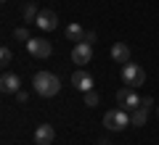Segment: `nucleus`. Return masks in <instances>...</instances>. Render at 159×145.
<instances>
[{
    "label": "nucleus",
    "mask_w": 159,
    "mask_h": 145,
    "mask_svg": "<svg viewBox=\"0 0 159 145\" xmlns=\"http://www.w3.org/2000/svg\"><path fill=\"white\" fill-rule=\"evenodd\" d=\"M32 87L37 95H43V98H53V95H58V90H61V82H58L56 74L51 71H37L32 79Z\"/></svg>",
    "instance_id": "obj_1"
},
{
    "label": "nucleus",
    "mask_w": 159,
    "mask_h": 145,
    "mask_svg": "<svg viewBox=\"0 0 159 145\" xmlns=\"http://www.w3.org/2000/svg\"><path fill=\"white\" fill-rule=\"evenodd\" d=\"M130 124V116H127L125 108H111V111L103 113V127L111 129V132H119V129H125Z\"/></svg>",
    "instance_id": "obj_2"
},
{
    "label": "nucleus",
    "mask_w": 159,
    "mask_h": 145,
    "mask_svg": "<svg viewBox=\"0 0 159 145\" xmlns=\"http://www.w3.org/2000/svg\"><path fill=\"white\" fill-rule=\"evenodd\" d=\"M122 82L127 84V87H141L143 82H146V71H143L138 63H122Z\"/></svg>",
    "instance_id": "obj_3"
},
{
    "label": "nucleus",
    "mask_w": 159,
    "mask_h": 145,
    "mask_svg": "<svg viewBox=\"0 0 159 145\" xmlns=\"http://www.w3.org/2000/svg\"><path fill=\"white\" fill-rule=\"evenodd\" d=\"M141 100H143V98L135 92V87H122L117 92V103L125 108V111H130V113L135 111V108H141Z\"/></svg>",
    "instance_id": "obj_4"
},
{
    "label": "nucleus",
    "mask_w": 159,
    "mask_h": 145,
    "mask_svg": "<svg viewBox=\"0 0 159 145\" xmlns=\"http://www.w3.org/2000/svg\"><path fill=\"white\" fill-rule=\"evenodd\" d=\"M27 50H29V56H34V58H48L53 53V45L48 42L45 37H32L27 42Z\"/></svg>",
    "instance_id": "obj_5"
},
{
    "label": "nucleus",
    "mask_w": 159,
    "mask_h": 145,
    "mask_svg": "<svg viewBox=\"0 0 159 145\" xmlns=\"http://www.w3.org/2000/svg\"><path fill=\"white\" fill-rule=\"evenodd\" d=\"M34 24H37V29H43V32H53V29H58V13L51 11V8H45V11L37 13Z\"/></svg>",
    "instance_id": "obj_6"
},
{
    "label": "nucleus",
    "mask_w": 159,
    "mask_h": 145,
    "mask_svg": "<svg viewBox=\"0 0 159 145\" xmlns=\"http://www.w3.org/2000/svg\"><path fill=\"white\" fill-rule=\"evenodd\" d=\"M93 58V45L90 42H77L72 50V61L77 63V66H85V63H90Z\"/></svg>",
    "instance_id": "obj_7"
},
{
    "label": "nucleus",
    "mask_w": 159,
    "mask_h": 145,
    "mask_svg": "<svg viewBox=\"0 0 159 145\" xmlns=\"http://www.w3.org/2000/svg\"><path fill=\"white\" fill-rule=\"evenodd\" d=\"M72 84H74V87H77L82 95L90 92V90H93V77H90V71H85V69L80 66L77 71L72 74Z\"/></svg>",
    "instance_id": "obj_8"
},
{
    "label": "nucleus",
    "mask_w": 159,
    "mask_h": 145,
    "mask_svg": "<svg viewBox=\"0 0 159 145\" xmlns=\"http://www.w3.org/2000/svg\"><path fill=\"white\" fill-rule=\"evenodd\" d=\"M53 140H56V129H53L51 124H40V127L34 129V143L37 145H51Z\"/></svg>",
    "instance_id": "obj_9"
},
{
    "label": "nucleus",
    "mask_w": 159,
    "mask_h": 145,
    "mask_svg": "<svg viewBox=\"0 0 159 145\" xmlns=\"http://www.w3.org/2000/svg\"><path fill=\"white\" fill-rule=\"evenodd\" d=\"M0 90L6 95H16L19 90H21V79H19V74H3V79H0Z\"/></svg>",
    "instance_id": "obj_10"
},
{
    "label": "nucleus",
    "mask_w": 159,
    "mask_h": 145,
    "mask_svg": "<svg viewBox=\"0 0 159 145\" xmlns=\"http://www.w3.org/2000/svg\"><path fill=\"white\" fill-rule=\"evenodd\" d=\"M111 58L117 63H127L130 61V48H127L125 42H114L111 45Z\"/></svg>",
    "instance_id": "obj_11"
},
{
    "label": "nucleus",
    "mask_w": 159,
    "mask_h": 145,
    "mask_svg": "<svg viewBox=\"0 0 159 145\" xmlns=\"http://www.w3.org/2000/svg\"><path fill=\"white\" fill-rule=\"evenodd\" d=\"M64 34H66V40H72V42H82V40H85V29L80 27L77 21L69 24V27L64 29Z\"/></svg>",
    "instance_id": "obj_12"
},
{
    "label": "nucleus",
    "mask_w": 159,
    "mask_h": 145,
    "mask_svg": "<svg viewBox=\"0 0 159 145\" xmlns=\"http://www.w3.org/2000/svg\"><path fill=\"white\" fill-rule=\"evenodd\" d=\"M146 119H148V108H135V111H133V116H130V124L133 127H143V124H146Z\"/></svg>",
    "instance_id": "obj_13"
},
{
    "label": "nucleus",
    "mask_w": 159,
    "mask_h": 145,
    "mask_svg": "<svg viewBox=\"0 0 159 145\" xmlns=\"http://www.w3.org/2000/svg\"><path fill=\"white\" fill-rule=\"evenodd\" d=\"M24 21H29V24H34V19H37V6H34V3H27V6H24Z\"/></svg>",
    "instance_id": "obj_14"
},
{
    "label": "nucleus",
    "mask_w": 159,
    "mask_h": 145,
    "mask_svg": "<svg viewBox=\"0 0 159 145\" xmlns=\"http://www.w3.org/2000/svg\"><path fill=\"white\" fill-rule=\"evenodd\" d=\"M13 40H19V42L27 45L29 40H32V37H29V29L27 27H16V29H13Z\"/></svg>",
    "instance_id": "obj_15"
},
{
    "label": "nucleus",
    "mask_w": 159,
    "mask_h": 145,
    "mask_svg": "<svg viewBox=\"0 0 159 145\" xmlns=\"http://www.w3.org/2000/svg\"><path fill=\"white\" fill-rule=\"evenodd\" d=\"M98 103H101V95H98L96 90H90V92H85V106H90V108H96Z\"/></svg>",
    "instance_id": "obj_16"
},
{
    "label": "nucleus",
    "mask_w": 159,
    "mask_h": 145,
    "mask_svg": "<svg viewBox=\"0 0 159 145\" xmlns=\"http://www.w3.org/2000/svg\"><path fill=\"white\" fill-rule=\"evenodd\" d=\"M11 61H13V53H11V48H3V50H0V66H8Z\"/></svg>",
    "instance_id": "obj_17"
},
{
    "label": "nucleus",
    "mask_w": 159,
    "mask_h": 145,
    "mask_svg": "<svg viewBox=\"0 0 159 145\" xmlns=\"http://www.w3.org/2000/svg\"><path fill=\"white\" fill-rule=\"evenodd\" d=\"M16 98H19V103H27V100H29V92H24V90H19V92H16Z\"/></svg>",
    "instance_id": "obj_18"
},
{
    "label": "nucleus",
    "mask_w": 159,
    "mask_h": 145,
    "mask_svg": "<svg viewBox=\"0 0 159 145\" xmlns=\"http://www.w3.org/2000/svg\"><path fill=\"white\" fill-rule=\"evenodd\" d=\"M82 42H96V32H85V40H82Z\"/></svg>",
    "instance_id": "obj_19"
},
{
    "label": "nucleus",
    "mask_w": 159,
    "mask_h": 145,
    "mask_svg": "<svg viewBox=\"0 0 159 145\" xmlns=\"http://www.w3.org/2000/svg\"><path fill=\"white\" fill-rule=\"evenodd\" d=\"M141 106H143V108H151V106H154V98H143Z\"/></svg>",
    "instance_id": "obj_20"
},
{
    "label": "nucleus",
    "mask_w": 159,
    "mask_h": 145,
    "mask_svg": "<svg viewBox=\"0 0 159 145\" xmlns=\"http://www.w3.org/2000/svg\"><path fill=\"white\" fill-rule=\"evenodd\" d=\"M98 145H111V143H109V140H106V137H103V140H101V143H98Z\"/></svg>",
    "instance_id": "obj_21"
},
{
    "label": "nucleus",
    "mask_w": 159,
    "mask_h": 145,
    "mask_svg": "<svg viewBox=\"0 0 159 145\" xmlns=\"http://www.w3.org/2000/svg\"><path fill=\"white\" fill-rule=\"evenodd\" d=\"M157 116H159V106H157Z\"/></svg>",
    "instance_id": "obj_22"
},
{
    "label": "nucleus",
    "mask_w": 159,
    "mask_h": 145,
    "mask_svg": "<svg viewBox=\"0 0 159 145\" xmlns=\"http://www.w3.org/2000/svg\"><path fill=\"white\" fill-rule=\"evenodd\" d=\"M34 145H37V143H34Z\"/></svg>",
    "instance_id": "obj_23"
}]
</instances>
